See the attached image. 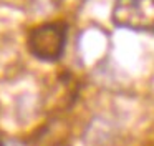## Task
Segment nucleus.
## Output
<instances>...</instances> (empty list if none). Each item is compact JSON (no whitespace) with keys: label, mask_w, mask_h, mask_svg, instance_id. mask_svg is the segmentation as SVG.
<instances>
[{"label":"nucleus","mask_w":154,"mask_h":146,"mask_svg":"<svg viewBox=\"0 0 154 146\" xmlns=\"http://www.w3.org/2000/svg\"><path fill=\"white\" fill-rule=\"evenodd\" d=\"M30 146H66V131L55 123H48L33 135Z\"/></svg>","instance_id":"3"},{"label":"nucleus","mask_w":154,"mask_h":146,"mask_svg":"<svg viewBox=\"0 0 154 146\" xmlns=\"http://www.w3.org/2000/svg\"><path fill=\"white\" fill-rule=\"evenodd\" d=\"M68 23L53 20L33 27L27 36V48L32 56L45 63H55L63 56L68 42Z\"/></svg>","instance_id":"1"},{"label":"nucleus","mask_w":154,"mask_h":146,"mask_svg":"<svg viewBox=\"0 0 154 146\" xmlns=\"http://www.w3.org/2000/svg\"><path fill=\"white\" fill-rule=\"evenodd\" d=\"M111 22L118 28L154 33V0H116Z\"/></svg>","instance_id":"2"},{"label":"nucleus","mask_w":154,"mask_h":146,"mask_svg":"<svg viewBox=\"0 0 154 146\" xmlns=\"http://www.w3.org/2000/svg\"><path fill=\"white\" fill-rule=\"evenodd\" d=\"M66 2H76V3H85L86 0H66Z\"/></svg>","instance_id":"4"},{"label":"nucleus","mask_w":154,"mask_h":146,"mask_svg":"<svg viewBox=\"0 0 154 146\" xmlns=\"http://www.w3.org/2000/svg\"><path fill=\"white\" fill-rule=\"evenodd\" d=\"M0 146H4V143H2V139H0Z\"/></svg>","instance_id":"5"}]
</instances>
